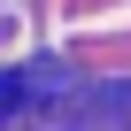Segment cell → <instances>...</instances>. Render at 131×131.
Wrapping results in <instances>:
<instances>
[{
	"label": "cell",
	"instance_id": "6da1fadb",
	"mask_svg": "<svg viewBox=\"0 0 131 131\" xmlns=\"http://www.w3.org/2000/svg\"><path fill=\"white\" fill-rule=\"evenodd\" d=\"M62 70L54 62H23V70H0V116H16V108H31L46 85H54Z\"/></svg>",
	"mask_w": 131,
	"mask_h": 131
}]
</instances>
